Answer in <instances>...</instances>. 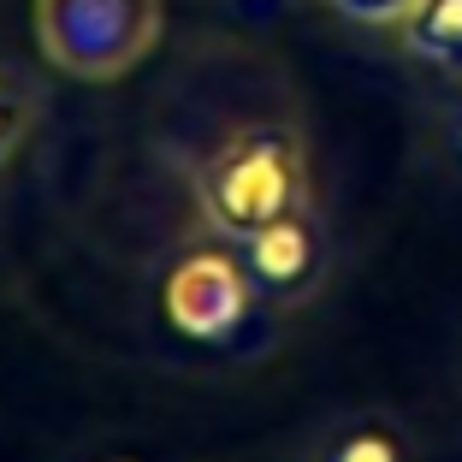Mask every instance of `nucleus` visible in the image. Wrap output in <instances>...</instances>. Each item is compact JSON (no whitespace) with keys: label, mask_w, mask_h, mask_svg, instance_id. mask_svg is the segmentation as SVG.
<instances>
[{"label":"nucleus","mask_w":462,"mask_h":462,"mask_svg":"<svg viewBox=\"0 0 462 462\" xmlns=\"http://www.w3.org/2000/svg\"><path fill=\"white\" fill-rule=\"evenodd\" d=\"M196 214L214 237L249 244L261 226L314 202V161L297 119H244L219 131L202 154H184Z\"/></svg>","instance_id":"obj_1"},{"label":"nucleus","mask_w":462,"mask_h":462,"mask_svg":"<svg viewBox=\"0 0 462 462\" xmlns=\"http://www.w3.org/2000/svg\"><path fill=\"white\" fill-rule=\"evenodd\" d=\"M42 60L78 83L136 71L161 42V0H36Z\"/></svg>","instance_id":"obj_2"},{"label":"nucleus","mask_w":462,"mask_h":462,"mask_svg":"<svg viewBox=\"0 0 462 462\" xmlns=\"http://www.w3.org/2000/svg\"><path fill=\"white\" fill-rule=\"evenodd\" d=\"M161 309H166V320H172V332H184L190 344H244L273 314V302L261 297V285L249 279L237 244L214 237V244H202V249H184V255L166 267Z\"/></svg>","instance_id":"obj_3"},{"label":"nucleus","mask_w":462,"mask_h":462,"mask_svg":"<svg viewBox=\"0 0 462 462\" xmlns=\"http://www.w3.org/2000/svg\"><path fill=\"white\" fill-rule=\"evenodd\" d=\"M249 279L261 285V297L273 302V314H291L302 302L320 297L332 273V244H327V219H320V202L297 208V214L261 226L249 244H237Z\"/></svg>","instance_id":"obj_4"},{"label":"nucleus","mask_w":462,"mask_h":462,"mask_svg":"<svg viewBox=\"0 0 462 462\" xmlns=\"http://www.w3.org/2000/svg\"><path fill=\"white\" fill-rule=\"evenodd\" d=\"M297 462H421V445L403 415L380 403H350L309 427V439L297 445Z\"/></svg>","instance_id":"obj_5"},{"label":"nucleus","mask_w":462,"mask_h":462,"mask_svg":"<svg viewBox=\"0 0 462 462\" xmlns=\"http://www.w3.org/2000/svg\"><path fill=\"white\" fill-rule=\"evenodd\" d=\"M397 48L433 78L462 83V0H421L397 24Z\"/></svg>","instance_id":"obj_6"},{"label":"nucleus","mask_w":462,"mask_h":462,"mask_svg":"<svg viewBox=\"0 0 462 462\" xmlns=\"http://www.w3.org/2000/svg\"><path fill=\"white\" fill-rule=\"evenodd\" d=\"M36 119H42L36 83H30L18 66H0V166H6V161H13V154L30 143Z\"/></svg>","instance_id":"obj_7"},{"label":"nucleus","mask_w":462,"mask_h":462,"mask_svg":"<svg viewBox=\"0 0 462 462\" xmlns=\"http://www.w3.org/2000/svg\"><path fill=\"white\" fill-rule=\"evenodd\" d=\"M433 154L445 172L462 178V83H450L445 101L433 107Z\"/></svg>","instance_id":"obj_8"},{"label":"nucleus","mask_w":462,"mask_h":462,"mask_svg":"<svg viewBox=\"0 0 462 462\" xmlns=\"http://www.w3.org/2000/svg\"><path fill=\"white\" fill-rule=\"evenodd\" d=\"M338 18H350V24H362V30H397L421 0H327Z\"/></svg>","instance_id":"obj_9"},{"label":"nucleus","mask_w":462,"mask_h":462,"mask_svg":"<svg viewBox=\"0 0 462 462\" xmlns=\"http://www.w3.org/2000/svg\"><path fill=\"white\" fill-rule=\"evenodd\" d=\"M113 462H131V457H113Z\"/></svg>","instance_id":"obj_10"}]
</instances>
